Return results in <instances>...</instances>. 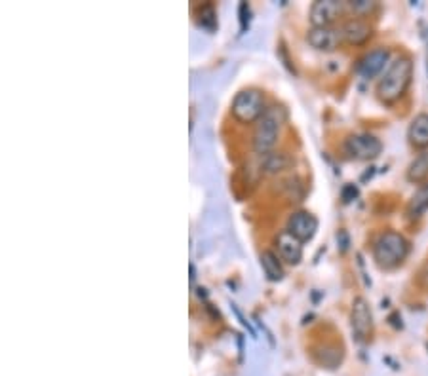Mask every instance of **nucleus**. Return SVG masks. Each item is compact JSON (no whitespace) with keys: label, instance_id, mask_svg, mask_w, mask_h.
Here are the masks:
<instances>
[{"label":"nucleus","instance_id":"f257e3e1","mask_svg":"<svg viewBox=\"0 0 428 376\" xmlns=\"http://www.w3.org/2000/svg\"><path fill=\"white\" fill-rule=\"evenodd\" d=\"M413 80V61L407 56L396 58L388 65L387 73L381 76L377 84V97L385 105H392L405 95Z\"/></svg>","mask_w":428,"mask_h":376},{"label":"nucleus","instance_id":"f03ea898","mask_svg":"<svg viewBox=\"0 0 428 376\" xmlns=\"http://www.w3.org/2000/svg\"><path fill=\"white\" fill-rule=\"evenodd\" d=\"M286 120H288V113L284 106L274 105L267 108V113L259 118L254 131V150L257 154H271L272 148L278 143Z\"/></svg>","mask_w":428,"mask_h":376},{"label":"nucleus","instance_id":"7ed1b4c3","mask_svg":"<svg viewBox=\"0 0 428 376\" xmlns=\"http://www.w3.org/2000/svg\"><path fill=\"white\" fill-rule=\"evenodd\" d=\"M409 242L400 232H383L373 244V259L383 270H394L409 255Z\"/></svg>","mask_w":428,"mask_h":376},{"label":"nucleus","instance_id":"20e7f679","mask_svg":"<svg viewBox=\"0 0 428 376\" xmlns=\"http://www.w3.org/2000/svg\"><path fill=\"white\" fill-rule=\"evenodd\" d=\"M264 113L267 106H264L263 91L256 88L238 91L232 101V116L242 124H257Z\"/></svg>","mask_w":428,"mask_h":376},{"label":"nucleus","instance_id":"39448f33","mask_svg":"<svg viewBox=\"0 0 428 376\" xmlns=\"http://www.w3.org/2000/svg\"><path fill=\"white\" fill-rule=\"evenodd\" d=\"M343 150L352 160H375L383 152V143L373 133H352L345 139Z\"/></svg>","mask_w":428,"mask_h":376},{"label":"nucleus","instance_id":"423d86ee","mask_svg":"<svg viewBox=\"0 0 428 376\" xmlns=\"http://www.w3.org/2000/svg\"><path fill=\"white\" fill-rule=\"evenodd\" d=\"M350 325L354 333L356 340L368 342L373 336V312L370 308V303L363 296H356L352 308H350Z\"/></svg>","mask_w":428,"mask_h":376},{"label":"nucleus","instance_id":"0eeeda50","mask_svg":"<svg viewBox=\"0 0 428 376\" xmlns=\"http://www.w3.org/2000/svg\"><path fill=\"white\" fill-rule=\"evenodd\" d=\"M345 12V4L337 0H318L311 6L313 27H331Z\"/></svg>","mask_w":428,"mask_h":376},{"label":"nucleus","instance_id":"6e6552de","mask_svg":"<svg viewBox=\"0 0 428 376\" xmlns=\"http://www.w3.org/2000/svg\"><path fill=\"white\" fill-rule=\"evenodd\" d=\"M286 230H289L297 239H301L305 244V242H311L316 236V232H318V219L311 211L291 213Z\"/></svg>","mask_w":428,"mask_h":376},{"label":"nucleus","instance_id":"1a4fd4ad","mask_svg":"<svg viewBox=\"0 0 428 376\" xmlns=\"http://www.w3.org/2000/svg\"><path fill=\"white\" fill-rule=\"evenodd\" d=\"M390 61V49L388 48H375L371 49L370 54H365L362 58V61L358 63V73L365 80H371V78H377L385 67L388 65Z\"/></svg>","mask_w":428,"mask_h":376},{"label":"nucleus","instance_id":"9d476101","mask_svg":"<svg viewBox=\"0 0 428 376\" xmlns=\"http://www.w3.org/2000/svg\"><path fill=\"white\" fill-rule=\"evenodd\" d=\"M341 40H343L341 29H333V27H313L306 33V42L318 51H335Z\"/></svg>","mask_w":428,"mask_h":376},{"label":"nucleus","instance_id":"9b49d317","mask_svg":"<svg viewBox=\"0 0 428 376\" xmlns=\"http://www.w3.org/2000/svg\"><path fill=\"white\" fill-rule=\"evenodd\" d=\"M274 246H276L278 257L288 264H299L303 259V242L297 239L289 230H282L274 239Z\"/></svg>","mask_w":428,"mask_h":376},{"label":"nucleus","instance_id":"f8f14e48","mask_svg":"<svg viewBox=\"0 0 428 376\" xmlns=\"http://www.w3.org/2000/svg\"><path fill=\"white\" fill-rule=\"evenodd\" d=\"M371 34H373L371 25L360 17H352L341 27V36L350 46H363L371 38Z\"/></svg>","mask_w":428,"mask_h":376},{"label":"nucleus","instance_id":"ddd939ff","mask_svg":"<svg viewBox=\"0 0 428 376\" xmlns=\"http://www.w3.org/2000/svg\"><path fill=\"white\" fill-rule=\"evenodd\" d=\"M313 357L324 368H337L343 363L345 350L337 344H320L313 350Z\"/></svg>","mask_w":428,"mask_h":376},{"label":"nucleus","instance_id":"4468645a","mask_svg":"<svg viewBox=\"0 0 428 376\" xmlns=\"http://www.w3.org/2000/svg\"><path fill=\"white\" fill-rule=\"evenodd\" d=\"M407 139L415 148H428V115L420 113L412 120L407 130Z\"/></svg>","mask_w":428,"mask_h":376},{"label":"nucleus","instance_id":"2eb2a0df","mask_svg":"<svg viewBox=\"0 0 428 376\" xmlns=\"http://www.w3.org/2000/svg\"><path fill=\"white\" fill-rule=\"evenodd\" d=\"M261 266L269 281H282L284 279V266L282 259L274 251H263L261 253Z\"/></svg>","mask_w":428,"mask_h":376},{"label":"nucleus","instance_id":"dca6fc26","mask_svg":"<svg viewBox=\"0 0 428 376\" xmlns=\"http://www.w3.org/2000/svg\"><path fill=\"white\" fill-rule=\"evenodd\" d=\"M405 177L412 183H425L428 177V150H423L417 158H413L412 164L407 165Z\"/></svg>","mask_w":428,"mask_h":376},{"label":"nucleus","instance_id":"f3484780","mask_svg":"<svg viewBox=\"0 0 428 376\" xmlns=\"http://www.w3.org/2000/svg\"><path fill=\"white\" fill-rule=\"evenodd\" d=\"M428 209V183H423L417 190H415V194L412 196L409 200V204H407V215H409V219H419L423 213Z\"/></svg>","mask_w":428,"mask_h":376},{"label":"nucleus","instance_id":"a211bd4d","mask_svg":"<svg viewBox=\"0 0 428 376\" xmlns=\"http://www.w3.org/2000/svg\"><path fill=\"white\" fill-rule=\"evenodd\" d=\"M288 165H289L288 156L282 154V152H271V154L263 156L261 169H263V173H280L282 169H286Z\"/></svg>","mask_w":428,"mask_h":376},{"label":"nucleus","instance_id":"6ab92c4d","mask_svg":"<svg viewBox=\"0 0 428 376\" xmlns=\"http://www.w3.org/2000/svg\"><path fill=\"white\" fill-rule=\"evenodd\" d=\"M196 16L200 27H204L207 31H215L217 29V14H215V8L212 4H202L198 8Z\"/></svg>","mask_w":428,"mask_h":376},{"label":"nucleus","instance_id":"aec40b11","mask_svg":"<svg viewBox=\"0 0 428 376\" xmlns=\"http://www.w3.org/2000/svg\"><path fill=\"white\" fill-rule=\"evenodd\" d=\"M348 8L352 10L356 16H370L371 12L377 8V4L370 2V0H352V2H348Z\"/></svg>","mask_w":428,"mask_h":376},{"label":"nucleus","instance_id":"412c9836","mask_svg":"<svg viewBox=\"0 0 428 376\" xmlns=\"http://www.w3.org/2000/svg\"><path fill=\"white\" fill-rule=\"evenodd\" d=\"M240 25H242V31H246V27L249 25V6L246 2L240 4Z\"/></svg>","mask_w":428,"mask_h":376},{"label":"nucleus","instance_id":"4be33fe9","mask_svg":"<svg viewBox=\"0 0 428 376\" xmlns=\"http://www.w3.org/2000/svg\"><path fill=\"white\" fill-rule=\"evenodd\" d=\"M420 281H423V283L428 287V266L425 268V270L420 272Z\"/></svg>","mask_w":428,"mask_h":376},{"label":"nucleus","instance_id":"5701e85b","mask_svg":"<svg viewBox=\"0 0 428 376\" xmlns=\"http://www.w3.org/2000/svg\"><path fill=\"white\" fill-rule=\"evenodd\" d=\"M427 350H428V344H427Z\"/></svg>","mask_w":428,"mask_h":376}]
</instances>
